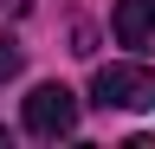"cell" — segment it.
<instances>
[{
  "label": "cell",
  "instance_id": "6da1fadb",
  "mask_svg": "<svg viewBox=\"0 0 155 149\" xmlns=\"http://www.w3.org/2000/svg\"><path fill=\"white\" fill-rule=\"evenodd\" d=\"M91 104L97 110H155V65L116 59L91 71Z\"/></svg>",
  "mask_w": 155,
  "mask_h": 149
},
{
  "label": "cell",
  "instance_id": "7a4b0ae2",
  "mask_svg": "<svg viewBox=\"0 0 155 149\" xmlns=\"http://www.w3.org/2000/svg\"><path fill=\"white\" fill-rule=\"evenodd\" d=\"M19 123H26V136H39V143H58V136L78 130V97H71L65 84H32Z\"/></svg>",
  "mask_w": 155,
  "mask_h": 149
},
{
  "label": "cell",
  "instance_id": "3957f363",
  "mask_svg": "<svg viewBox=\"0 0 155 149\" xmlns=\"http://www.w3.org/2000/svg\"><path fill=\"white\" fill-rule=\"evenodd\" d=\"M116 46H149L155 32V0H116Z\"/></svg>",
  "mask_w": 155,
  "mask_h": 149
},
{
  "label": "cell",
  "instance_id": "277c9868",
  "mask_svg": "<svg viewBox=\"0 0 155 149\" xmlns=\"http://www.w3.org/2000/svg\"><path fill=\"white\" fill-rule=\"evenodd\" d=\"M19 65H26V52H19V39H13V32H0V84H7V78H13Z\"/></svg>",
  "mask_w": 155,
  "mask_h": 149
},
{
  "label": "cell",
  "instance_id": "5b68a950",
  "mask_svg": "<svg viewBox=\"0 0 155 149\" xmlns=\"http://www.w3.org/2000/svg\"><path fill=\"white\" fill-rule=\"evenodd\" d=\"M0 136H7V130H0Z\"/></svg>",
  "mask_w": 155,
  "mask_h": 149
}]
</instances>
